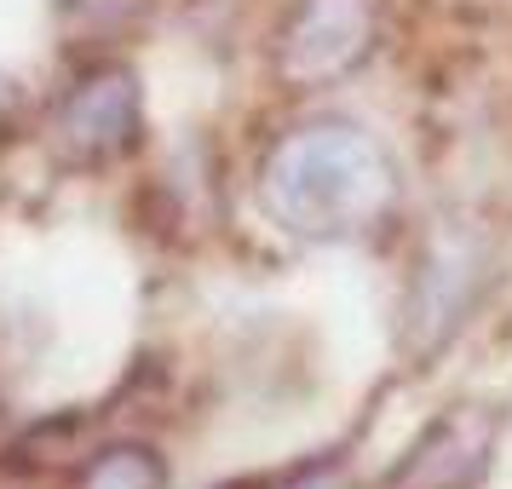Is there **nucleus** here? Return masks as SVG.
I'll list each match as a JSON object with an SVG mask.
<instances>
[{"label":"nucleus","instance_id":"obj_1","mask_svg":"<svg viewBox=\"0 0 512 489\" xmlns=\"http://www.w3.org/2000/svg\"><path fill=\"white\" fill-rule=\"evenodd\" d=\"M259 196L288 231L340 242V236H363L369 225L386 219L397 196V173L392 156L363 127L311 121V127H294L288 139L271 144L265 173H259Z\"/></svg>","mask_w":512,"mask_h":489},{"label":"nucleus","instance_id":"obj_2","mask_svg":"<svg viewBox=\"0 0 512 489\" xmlns=\"http://www.w3.org/2000/svg\"><path fill=\"white\" fill-rule=\"evenodd\" d=\"M501 432H507V415L495 403L443 409L415 438V449L386 472L380 489H478L501 449Z\"/></svg>","mask_w":512,"mask_h":489},{"label":"nucleus","instance_id":"obj_3","mask_svg":"<svg viewBox=\"0 0 512 489\" xmlns=\"http://www.w3.org/2000/svg\"><path fill=\"white\" fill-rule=\"evenodd\" d=\"M374 41V0H300L277 35V75L288 87H328L363 64Z\"/></svg>","mask_w":512,"mask_h":489},{"label":"nucleus","instance_id":"obj_4","mask_svg":"<svg viewBox=\"0 0 512 489\" xmlns=\"http://www.w3.org/2000/svg\"><path fill=\"white\" fill-rule=\"evenodd\" d=\"M139 139V81L127 70L87 75L58 110V150L70 162H110Z\"/></svg>","mask_w":512,"mask_h":489},{"label":"nucleus","instance_id":"obj_5","mask_svg":"<svg viewBox=\"0 0 512 489\" xmlns=\"http://www.w3.org/2000/svg\"><path fill=\"white\" fill-rule=\"evenodd\" d=\"M484 288V254H478V242H466V236H443L438 248L426 254L415 277V294H409V328H426L420 334V346L432 351L449 334V328L461 323V311L472 305V294Z\"/></svg>","mask_w":512,"mask_h":489},{"label":"nucleus","instance_id":"obj_6","mask_svg":"<svg viewBox=\"0 0 512 489\" xmlns=\"http://www.w3.org/2000/svg\"><path fill=\"white\" fill-rule=\"evenodd\" d=\"M81 489H167V466L150 443H116L87 466Z\"/></svg>","mask_w":512,"mask_h":489},{"label":"nucleus","instance_id":"obj_7","mask_svg":"<svg viewBox=\"0 0 512 489\" xmlns=\"http://www.w3.org/2000/svg\"><path fill=\"white\" fill-rule=\"evenodd\" d=\"M6 110H12V81L0 75V121H6Z\"/></svg>","mask_w":512,"mask_h":489}]
</instances>
